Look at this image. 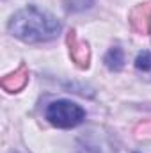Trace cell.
<instances>
[{
  "label": "cell",
  "instance_id": "5",
  "mask_svg": "<svg viewBox=\"0 0 151 153\" xmlns=\"http://www.w3.org/2000/svg\"><path fill=\"white\" fill-rule=\"evenodd\" d=\"M27 82H29V70L25 66H20L14 73L2 78V87L7 93H18L27 85Z\"/></svg>",
  "mask_w": 151,
  "mask_h": 153
},
{
  "label": "cell",
  "instance_id": "6",
  "mask_svg": "<svg viewBox=\"0 0 151 153\" xmlns=\"http://www.w3.org/2000/svg\"><path fill=\"white\" fill-rule=\"evenodd\" d=\"M105 66L110 71H121L124 68V52L121 50V46H112L107 55H105Z\"/></svg>",
  "mask_w": 151,
  "mask_h": 153
},
{
  "label": "cell",
  "instance_id": "1",
  "mask_svg": "<svg viewBox=\"0 0 151 153\" xmlns=\"http://www.w3.org/2000/svg\"><path fill=\"white\" fill-rule=\"evenodd\" d=\"M7 29L23 43H46L61 34L62 25L53 14L36 5H27L11 16Z\"/></svg>",
  "mask_w": 151,
  "mask_h": 153
},
{
  "label": "cell",
  "instance_id": "3",
  "mask_svg": "<svg viewBox=\"0 0 151 153\" xmlns=\"http://www.w3.org/2000/svg\"><path fill=\"white\" fill-rule=\"evenodd\" d=\"M68 46H70V57L73 59L78 68H87L89 66V61H91V50H89V45L85 41L76 36L75 30H71L68 34Z\"/></svg>",
  "mask_w": 151,
  "mask_h": 153
},
{
  "label": "cell",
  "instance_id": "2",
  "mask_svg": "<svg viewBox=\"0 0 151 153\" xmlns=\"http://www.w3.org/2000/svg\"><path fill=\"white\" fill-rule=\"evenodd\" d=\"M44 117L48 119L50 125H53L57 128H73L85 119V111L75 102L57 100L46 107Z\"/></svg>",
  "mask_w": 151,
  "mask_h": 153
},
{
  "label": "cell",
  "instance_id": "4",
  "mask_svg": "<svg viewBox=\"0 0 151 153\" xmlns=\"http://www.w3.org/2000/svg\"><path fill=\"white\" fill-rule=\"evenodd\" d=\"M150 22H151V2L150 4H141L132 11L130 16V23L137 32H148L150 29Z\"/></svg>",
  "mask_w": 151,
  "mask_h": 153
},
{
  "label": "cell",
  "instance_id": "7",
  "mask_svg": "<svg viewBox=\"0 0 151 153\" xmlns=\"http://www.w3.org/2000/svg\"><path fill=\"white\" fill-rule=\"evenodd\" d=\"M135 68L141 71H150L151 70V52L150 50H142L137 59H135Z\"/></svg>",
  "mask_w": 151,
  "mask_h": 153
}]
</instances>
